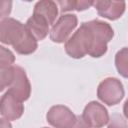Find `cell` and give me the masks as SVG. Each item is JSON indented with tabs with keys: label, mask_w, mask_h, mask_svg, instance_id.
Instances as JSON below:
<instances>
[{
	"label": "cell",
	"mask_w": 128,
	"mask_h": 128,
	"mask_svg": "<svg viewBox=\"0 0 128 128\" xmlns=\"http://www.w3.org/2000/svg\"><path fill=\"white\" fill-rule=\"evenodd\" d=\"M0 128H12V125L5 118H0Z\"/></svg>",
	"instance_id": "d6986e66"
},
{
	"label": "cell",
	"mask_w": 128,
	"mask_h": 128,
	"mask_svg": "<svg viewBox=\"0 0 128 128\" xmlns=\"http://www.w3.org/2000/svg\"><path fill=\"white\" fill-rule=\"evenodd\" d=\"M115 65L120 75L124 78L128 76V67H127V47H123L115 55Z\"/></svg>",
	"instance_id": "4fadbf2b"
},
{
	"label": "cell",
	"mask_w": 128,
	"mask_h": 128,
	"mask_svg": "<svg viewBox=\"0 0 128 128\" xmlns=\"http://www.w3.org/2000/svg\"><path fill=\"white\" fill-rule=\"evenodd\" d=\"M43 128H48V127H43Z\"/></svg>",
	"instance_id": "ffe728a7"
},
{
	"label": "cell",
	"mask_w": 128,
	"mask_h": 128,
	"mask_svg": "<svg viewBox=\"0 0 128 128\" xmlns=\"http://www.w3.org/2000/svg\"><path fill=\"white\" fill-rule=\"evenodd\" d=\"M14 78L13 65L6 68H0V92L9 87Z\"/></svg>",
	"instance_id": "5bb4252c"
},
{
	"label": "cell",
	"mask_w": 128,
	"mask_h": 128,
	"mask_svg": "<svg viewBox=\"0 0 128 128\" xmlns=\"http://www.w3.org/2000/svg\"><path fill=\"white\" fill-rule=\"evenodd\" d=\"M83 120L92 128H102L109 121V114L104 105L97 101L89 102L82 113Z\"/></svg>",
	"instance_id": "5b68a950"
},
{
	"label": "cell",
	"mask_w": 128,
	"mask_h": 128,
	"mask_svg": "<svg viewBox=\"0 0 128 128\" xmlns=\"http://www.w3.org/2000/svg\"><path fill=\"white\" fill-rule=\"evenodd\" d=\"M33 14L44 18L50 26V25L54 24V21L58 15L57 4H56V2L51 1V0L38 1L34 6Z\"/></svg>",
	"instance_id": "8fae6325"
},
{
	"label": "cell",
	"mask_w": 128,
	"mask_h": 128,
	"mask_svg": "<svg viewBox=\"0 0 128 128\" xmlns=\"http://www.w3.org/2000/svg\"><path fill=\"white\" fill-rule=\"evenodd\" d=\"M0 42L11 45L21 55H29L36 51L37 40L20 21L6 17L0 20Z\"/></svg>",
	"instance_id": "7a4b0ae2"
},
{
	"label": "cell",
	"mask_w": 128,
	"mask_h": 128,
	"mask_svg": "<svg viewBox=\"0 0 128 128\" xmlns=\"http://www.w3.org/2000/svg\"><path fill=\"white\" fill-rule=\"evenodd\" d=\"M113 36L114 31L107 22L98 19L83 22L65 42V52L75 59L83 58L86 54L99 58L107 52V44Z\"/></svg>",
	"instance_id": "6da1fadb"
},
{
	"label": "cell",
	"mask_w": 128,
	"mask_h": 128,
	"mask_svg": "<svg viewBox=\"0 0 128 128\" xmlns=\"http://www.w3.org/2000/svg\"><path fill=\"white\" fill-rule=\"evenodd\" d=\"M13 69L14 78L11 85L9 86L8 91L12 93L19 101H26L31 94V85L29 79L26 75L25 70L22 67L18 65H13Z\"/></svg>",
	"instance_id": "52a82bcc"
},
{
	"label": "cell",
	"mask_w": 128,
	"mask_h": 128,
	"mask_svg": "<svg viewBox=\"0 0 128 128\" xmlns=\"http://www.w3.org/2000/svg\"><path fill=\"white\" fill-rule=\"evenodd\" d=\"M78 18L75 14H63L53 24L50 32V39L55 43H64L76 28Z\"/></svg>",
	"instance_id": "277c9868"
},
{
	"label": "cell",
	"mask_w": 128,
	"mask_h": 128,
	"mask_svg": "<svg viewBox=\"0 0 128 128\" xmlns=\"http://www.w3.org/2000/svg\"><path fill=\"white\" fill-rule=\"evenodd\" d=\"M23 112L24 105L9 91L0 97V114L6 120H17L22 116Z\"/></svg>",
	"instance_id": "ba28073f"
},
{
	"label": "cell",
	"mask_w": 128,
	"mask_h": 128,
	"mask_svg": "<svg viewBox=\"0 0 128 128\" xmlns=\"http://www.w3.org/2000/svg\"><path fill=\"white\" fill-rule=\"evenodd\" d=\"M25 26L37 41L43 40L49 32L48 22L44 18L35 14H32V16L27 19Z\"/></svg>",
	"instance_id": "30bf717a"
},
{
	"label": "cell",
	"mask_w": 128,
	"mask_h": 128,
	"mask_svg": "<svg viewBox=\"0 0 128 128\" xmlns=\"http://www.w3.org/2000/svg\"><path fill=\"white\" fill-rule=\"evenodd\" d=\"M125 95L122 82L115 77H107L102 80L97 88V97L103 103L112 106L120 103Z\"/></svg>",
	"instance_id": "3957f363"
},
{
	"label": "cell",
	"mask_w": 128,
	"mask_h": 128,
	"mask_svg": "<svg viewBox=\"0 0 128 128\" xmlns=\"http://www.w3.org/2000/svg\"><path fill=\"white\" fill-rule=\"evenodd\" d=\"M46 119L54 128H72L76 121V115L67 106L54 105L48 110Z\"/></svg>",
	"instance_id": "8992f818"
},
{
	"label": "cell",
	"mask_w": 128,
	"mask_h": 128,
	"mask_svg": "<svg viewBox=\"0 0 128 128\" xmlns=\"http://www.w3.org/2000/svg\"><path fill=\"white\" fill-rule=\"evenodd\" d=\"M56 4H58L60 6V11L62 13H64V12L72 11V10H76V11L86 10V9H88L89 7H91L93 5V1L67 0V1H58V2H56Z\"/></svg>",
	"instance_id": "7c38bea8"
},
{
	"label": "cell",
	"mask_w": 128,
	"mask_h": 128,
	"mask_svg": "<svg viewBox=\"0 0 128 128\" xmlns=\"http://www.w3.org/2000/svg\"><path fill=\"white\" fill-rule=\"evenodd\" d=\"M108 122L107 128H127V121L120 114H113Z\"/></svg>",
	"instance_id": "2e32d148"
},
{
	"label": "cell",
	"mask_w": 128,
	"mask_h": 128,
	"mask_svg": "<svg viewBox=\"0 0 128 128\" xmlns=\"http://www.w3.org/2000/svg\"><path fill=\"white\" fill-rule=\"evenodd\" d=\"M12 10V1L0 0V19H4L9 16Z\"/></svg>",
	"instance_id": "e0dca14e"
},
{
	"label": "cell",
	"mask_w": 128,
	"mask_h": 128,
	"mask_svg": "<svg viewBox=\"0 0 128 128\" xmlns=\"http://www.w3.org/2000/svg\"><path fill=\"white\" fill-rule=\"evenodd\" d=\"M15 61V56L11 50L0 45V68L12 66Z\"/></svg>",
	"instance_id": "9a60e30c"
},
{
	"label": "cell",
	"mask_w": 128,
	"mask_h": 128,
	"mask_svg": "<svg viewBox=\"0 0 128 128\" xmlns=\"http://www.w3.org/2000/svg\"><path fill=\"white\" fill-rule=\"evenodd\" d=\"M93 6L96 8L101 17L109 20L119 19L125 12L126 3L124 1H93Z\"/></svg>",
	"instance_id": "9c48e42d"
},
{
	"label": "cell",
	"mask_w": 128,
	"mask_h": 128,
	"mask_svg": "<svg viewBox=\"0 0 128 128\" xmlns=\"http://www.w3.org/2000/svg\"><path fill=\"white\" fill-rule=\"evenodd\" d=\"M72 128H91V127L83 120L81 115H77L76 116V121H75Z\"/></svg>",
	"instance_id": "ac0fdd59"
}]
</instances>
